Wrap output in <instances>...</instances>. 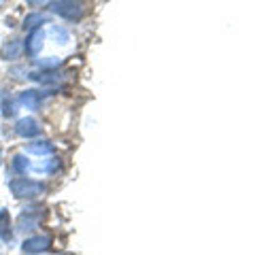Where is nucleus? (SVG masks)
Segmentation results:
<instances>
[{
    "label": "nucleus",
    "instance_id": "obj_1",
    "mask_svg": "<svg viewBox=\"0 0 255 255\" xmlns=\"http://www.w3.org/2000/svg\"><path fill=\"white\" fill-rule=\"evenodd\" d=\"M47 9L49 13H53L60 19H66V22H81L87 13L81 0H51Z\"/></svg>",
    "mask_w": 255,
    "mask_h": 255
},
{
    "label": "nucleus",
    "instance_id": "obj_2",
    "mask_svg": "<svg viewBox=\"0 0 255 255\" xmlns=\"http://www.w3.org/2000/svg\"><path fill=\"white\" fill-rule=\"evenodd\" d=\"M51 92H38V89H24L17 94V106H24L26 111H38L43 106L45 96H49Z\"/></svg>",
    "mask_w": 255,
    "mask_h": 255
},
{
    "label": "nucleus",
    "instance_id": "obj_3",
    "mask_svg": "<svg viewBox=\"0 0 255 255\" xmlns=\"http://www.w3.org/2000/svg\"><path fill=\"white\" fill-rule=\"evenodd\" d=\"M43 41H45V30L38 28V30H30L26 41L22 43V53L30 55V57H36L38 51L43 49Z\"/></svg>",
    "mask_w": 255,
    "mask_h": 255
},
{
    "label": "nucleus",
    "instance_id": "obj_4",
    "mask_svg": "<svg viewBox=\"0 0 255 255\" xmlns=\"http://www.w3.org/2000/svg\"><path fill=\"white\" fill-rule=\"evenodd\" d=\"M15 134L17 136H24V138L38 136V134H41V124H38L34 117H22V119H17V124H15Z\"/></svg>",
    "mask_w": 255,
    "mask_h": 255
},
{
    "label": "nucleus",
    "instance_id": "obj_5",
    "mask_svg": "<svg viewBox=\"0 0 255 255\" xmlns=\"http://www.w3.org/2000/svg\"><path fill=\"white\" fill-rule=\"evenodd\" d=\"M0 55H2L4 62H15L17 57L22 55V41H19V38H6Z\"/></svg>",
    "mask_w": 255,
    "mask_h": 255
},
{
    "label": "nucleus",
    "instance_id": "obj_6",
    "mask_svg": "<svg viewBox=\"0 0 255 255\" xmlns=\"http://www.w3.org/2000/svg\"><path fill=\"white\" fill-rule=\"evenodd\" d=\"M43 185L41 183H34V181H28V178H19V181L11 183V189L15 191L17 196H34L36 191H41Z\"/></svg>",
    "mask_w": 255,
    "mask_h": 255
},
{
    "label": "nucleus",
    "instance_id": "obj_7",
    "mask_svg": "<svg viewBox=\"0 0 255 255\" xmlns=\"http://www.w3.org/2000/svg\"><path fill=\"white\" fill-rule=\"evenodd\" d=\"M43 24H47V15H45L43 11H32V13H28V15H26L22 28L30 32V30L43 28Z\"/></svg>",
    "mask_w": 255,
    "mask_h": 255
},
{
    "label": "nucleus",
    "instance_id": "obj_8",
    "mask_svg": "<svg viewBox=\"0 0 255 255\" xmlns=\"http://www.w3.org/2000/svg\"><path fill=\"white\" fill-rule=\"evenodd\" d=\"M0 111H2V115L6 119L15 117L17 115V100L13 98V96H9L6 92H0Z\"/></svg>",
    "mask_w": 255,
    "mask_h": 255
},
{
    "label": "nucleus",
    "instance_id": "obj_9",
    "mask_svg": "<svg viewBox=\"0 0 255 255\" xmlns=\"http://www.w3.org/2000/svg\"><path fill=\"white\" fill-rule=\"evenodd\" d=\"M26 151L34 153V155H47V153L53 151V145H51L49 140H36V143L26 145Z\"/></svg>",
    "mask_w": 255,
    "mask_h": 255
},
{
    "label": "nucleus",
    "instance_id": "obj_10",
    "mask_svg": "<svg viewBox=\"0 0 255 255\" xmlns=\"http://www.w3.org/2000/svg\"><path fill=\"white\" fill-rule=\"evenodd\" d=\"M62 66V60L60 57H43V60H36L34 68L38 70H57Z\"/></svg>",
    "mask_w": 255,
    "mask_h": 255
},
{
    "label": "nucleus",
    "instance_id": "obj_11",
    "mask_svg": "<svg viewBox=\"0 0 255 255\" xmlns=\"http://www.w3.org/2000/svg\"><path fill=\"white\" fill-rule=\"evenodd\" d=\"M49 36L53 38L55 43H68V38H70L68 30L64 28V26H49Z\"/></svg>",
    "mask_w": 255,
    "mask_h": 255
},
{
    "label": "nucleus",
    "instance_id": "obj_12",
    "mask_svg": "<svg viewBox=\"0 0 255 255\" xmlns=\"http://www.w3.org/2000/svg\"><path fill=\"white\" fill-rule=\"evenodd\" d=\"M45 2V0H26V4L32 6V9H36V6H41Z\"/></svg>",
    "mask_w": 255,
    "mask_h": 255
}]
</instances>
